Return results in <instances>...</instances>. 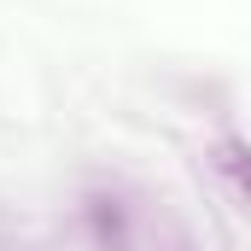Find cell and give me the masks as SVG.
<instances>
[{"instance_id": "6da1fadb", "label": "cell", "mask_w": 251, "mask_h": 251, "mask_svg": "<svg viewBox=\"0 0 251 251\" xmlns=\"http://www.w3.org/2000/svg\"><path fill=\"white\" fill-rule=\"evenodd\" d=\"M210 170H216V176L228 181V193L251 210V140L246 134H222V140L210 146Z\"/></svg>"}]
</instances>
